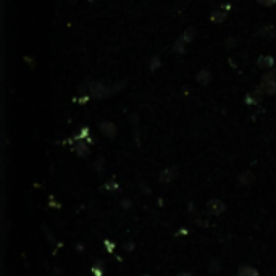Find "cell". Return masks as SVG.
I'll return each mask as SVG.
<instances>
[{
    "instance_id": "6da1fadb",
    "label": "cell",
    "mask_w": 276,
    "mask_h": 276,
    "mask_svg": "<svg viewBox=\"0 0 276 276\" xmlns=\"http://www.w3.org/2000/svg\"><path fill=\"white\" fill-rule=\"evenodd\" d=\"M116 89H110L105 84H102L100 81H91L86 84V92H88V97L92 99H107L113 94Z\"/></svg>"
},
{
    "instance_id": "7a4b0ae2",
    "label": "cell",
    "mask_w": 276,
    "mask_h": 276,
    "mask_svg": "<svg viewBox=\"0 0 276 276\" xmlns=\"http://www.w3.org/2000/svg\"><path fill=\"white\" fill-rule=\"evenodd\" d=\"M260 89L263 91V94H267V95H276V70L275 68L268 70L265 75L262 76Z\"/></svg>"
},
{
    "instance_id": "3957f363",
    "label": "cell",
    "mask_w": 276,
    "mask_h": 276,
    "mask_svg": "<svg viewBox=\"0 0 276 276\" xmlns=\"http://www.w3.org/2000/svg\"><path fill=\"white\" fill-rule=\"evenodd\" d=\"M262 99H263V91L260 88L247 92L245 97H244V100H245L247 105H259V103L262 102Z\"/></svg>"
},
{
    "instance_id": "277c9868",
    "label": "cell",
    "mask_w": 276,
    "mask_h": 276,
    "mask_svg": "<svg viewBox=\"0 0 276 276\" xmlns=\"http://www.w3.org/2000/svg\"><path fill=\"white\" fill-rule=\"evenodd\" d=\"M205 208L210 215H220V213H223L226 210V205H225V202H222L220 199H212L207 204Z\"/></svg>"
},
{
    "instance_id": "5b68a950",
    "label": "cell",
    "mask_w": 276,
    "mask_h": 276,
    "mask_svg": "<svg viewBox=\"0 0 276 276\" xmlns=\"http://www.w3.org/2000/svg\"><path fill=\"white\" fill-rule=\"evenodd\" d=\"M275 65V60L273 57H270V55H260L259 58H257V66L263 70H272Z\"/></svg>"
},
{
    "instance_id": "8992f818",
    "label": "cell",
    "mask_w": 276,
    "mask_h": 276,
    "mask_svg": "<svg viewBox=\"0 0 276 276\" xmlns=\"http://www.w3.org/2000/svg\"><path fill=\"white\" fill-rule=\"evenodd\" d=\"M100 131L105 134L107 138H110V139H113L116 136V126L113 125L112 121H103V123H100Z\"/></svg>"
},
{
    "instance_id": "52a82bcc",
    "label": "cell",
    "mask_w": 276,
    "mask_h": 276,
    "mask_svg": "<svg viewBox=\"0 0 276 276\" xmlns=\"http://www.w3.org/2000/svg\"><path fill=\"white\" fill-rule=\"evenodd\" d=\"M197 83L199 84H202V86H205V84H208L212 81V73H210V70H207V68H204V70H200L199 73H197Z\"/></svg>"
},
{
    "instance_id": "ba28073f",
    "label": "cell",
    "mask_w": 276,
    "mask_h": 276,
    "mask_svg": "<svg viewBox=\"0 0 276 276\" xmlns=\"http://www.w3.org/2000/svg\"><path fill=\"white\" fill-rule=\"evenodd\" d=\"M237 276H260L259 272L254 268V267H250V265H241L237 270Z\"/></svg>"
},
{
    "instance_id": "9c48e42d",
    "label": "cell",
    "mask_w": 276,
    "mask_h": 276,
    "mask_svg": "<svg viewBox=\"0 0 276 276\" xmlns=\"http://www.w3.org/2000/svg\"><path fill=\"white\" fill-rule=\"evenodd\" d=\"M226 20V11L225 10H215L213 13L210 15V21L213 24H220Z\"/></svg>"
},
{
    "instance_id": "30bf717a",
    "label": "cell",
    "mask_w": 276,
    "mask_h": 276,
    "mask_svg": "<svg viewBox=\"0 0 276 276\" xmlns=\"http://www.w3.org/2000/svg\"><path fill=\"white\" fill-rule=\"evenodd\" d=\"M186 41H184L183 38H178L176 39V42H175V46H173V50L176 52V53H184L186 52Z\"/></svg>"
},
{
    "instance_id": "8fae6325",
    "label": "cell",
    "mask_w": 276,
    "mask_h": 276,
    "mask_svg": "<svg viewBox=\"0 0 276 276\" xmlns=\"http://www.w3.org/2000/svg\"><path fill=\"white\" fill-rule=\"evenodd\" d=\"M175 168H168V170H163L162 171V175H160V181L162 183H168V181H171L175 178Z\"/></svg>"
},
{
    "instance_id": "7c38bea8",
    "label": "cell",
    "mask_w": 276,
    "mask_h": 276,
    "mask_svg": "<svg viewBox=\"0 0 276 276\" xmlns=\"http://www.w3.org/2000/svg\"><path fill=\"white\" fill-rule=\"evenodd\" d=\"M252 181H254V175L250 173V171H244V173H241V176H239V183L245 184V186H249Z\"/></svg>"
},
{
    "instance_id": "4fadbf2b",
    "label": "cell",
    "mask_w": 276,
    "mask_h": 276,
    "mask_svg": "<svg viewBox=\"0 0 276 276\" xmlns=\"http://www.w3.org/2000/svg\"><path fill=\"white\" fill-rule=\"evenodd\" d=\"M76 153L78 155H81V157H86L89 153V149H88V145H86V142H83V140H79V142L76 144Z\"/></svg>"
},
{
    "instance_id": "5bb4252c",
    "label": "cell",
    "mask_w": 276,
    "mask_h": 276,
    "mask_svg": "<svg viewBox=\"0 0 276 276\" xmlns=\"http://www.w3.org/2000/svg\"><path fill=\"white\" fill-rule=\"evenodd\" d=\"M194 36H195V29H194V28H187V29L181 34V38H183L184 41H186V44H189V42H192Z\"/></svg>"
},
{
    "instance_id": "9a60e30c",
    "label": "cell",
    "mask_w": 276,
    "mask_h": 276,
    "mask_svg": "<svg viewBox=\"0 0 276 276\" xmlns=\"http://www.w3.org/2000/svg\"><path fill=\"white\" fill-rule=\"evenodd\" d=\"M157 68H160V57H152L150 60V70H157Z\"/></svg>"
},
{
    "instance_id": "2e32d148",
    "label": "cell",
    "mask_w": 276,
    "mask_h": 276,
    "mask_svg": "<svg viewBox=\"0 0 276 276\" xmlns=\"http://www.w3.org/2000/svg\"><path fill=\"white\" fill-rule=\"evenodd\" d=\"M257 3L262 5V7H273V5H276V0H257Z\"/></svg>"
},
{
    "instance_id": "e0dca14e",
    "label": "cell",
    "mask_w": 276,
    "mask_h": 276,
    "mask_svg": "<svg viewBox=\"0 0 276 276\" xmlns=\"http://www.w3.org/2000/svg\"><path fill=\"white\" fill-rule=\"evenodd\" d=\"M260 33H262L263 36H265V38H268V36L273 34V28H272V26H267V28H263V29L260 31Z\"/></svg>"
},
{
    "instance_id": "ac0fdd59",
    "label": "cell",
    "mask_w": 276,
    "mask_h": 276,
    "mask_svg": "<svg viewBox=\"0 0 276 276\" xmlns=\"http://www.w3.org/2000/svg\"><path fill=\"white\" fill-rule=\"evenodd\" d=\"M178 276H192L189 272H181V273H178Z\"/></svg>"
},
{
    "instance_id": "d6986e66",
    "label": "cell",
    "mask_w": 276,
    "mask_h": 276,
    "mask_svg": "<svg viewBox=\"0 0 276 276\" xmlns=\"http://www.w3.org/2000/svg\"><path fill=\"white\" fill-rule=\"evenodd\" d=\"M89 2H94V0H89Z\"/></svg>"
}]
</instances>
